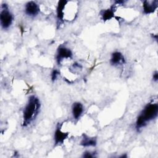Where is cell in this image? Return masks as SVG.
I'll return each mask as SVG.
<instances>
[{"label": "cell", "mask_w": 158, "mask_h": 158, "mask_svg": "<svg viewBox=\"0 0 158 158\" xmlns=\"http://www.w3.org/2000/svg\"><path fill=\"white\" fill-rule=\"evenodd\" d=\"M115 11V5L110 6L109 8L107 9L102 10L100 12L102 19L104 21H107L114 17Z\"/></svg>", "instance_id": "obj_10"}, {"label": "cell", "mask_w": 158, "mask_h": 158, "mask_svg": "<svg viewBox=\"0 0 158 158\" xmlns=\"http://www.w3.org/2000/svg\"><path fill=\"white\" fill-rule=\"evenodd\" d=\"M152 37L153 38H154L156 41H157V35H152Z\"/></svg>", "instance_id": "obj_16"}, {"label": "cell", "mask_w": 158, "mask_h": 158, "mask_svg": "<svg viewBox=\"0 0 158 158\" xmlns=\"http://www.w3.org/2000/svg\"><path fill=\"white\" fill-rule=\"evenodd\" d=\"M14 17L12 14L9 10L7 5L3 4L1 5L0 13V22L1 27L3 29H7L12 23Z\"/></svg>", "instance_id": "obj_3"}, {"label": "cell", "mask_w": 158, "mask_h": 158, "mask_svg": "<svg viewBox=\"0 0 158 158\" xmlns=\"http://www.w3.org/2000/svg\"><path fill=\"white\" fill-rule=\"evenodd\" d=\"M59 74H60V72L57 70H56V69L53 70L52 73H51V80H52V81H54L57 79V77L59 76Z\"/></svg>", "instance_id": "obj_13"}, {"label": "cell", "mask_w": 158, "mask_h": 158, "mask_svg": "<svg viewBox=\"0 0 158 158\" xmlns=\"http://www.w3.org/2000/svg\"><path fill=\"white\" fill-rule=\"evenodd\" d=\"M40 101L35 95L29 97L27 104L23 111V127H27L35 119L38 115L40 109Z\"/></svg>", "instance_id": "obj_1"}, {"label": "cell", "mask_w": 158, "mask_h": 158, "mask_svg": "<svg viewBox=\"0 0 158 158\" xmlns=\"http://www.w3.org/2000/svg\"><path fill=\"white\" fill-rule=\"evenodd\" d=\"M68 3L67 1L65 0H62L59 1L57 4V7L56 9L57 12V22H62L64 17V9L65 7V6Z\"/></svg>", "instance_id": "obj_9"}, {"label": "cell", "mask_w": 158, "mask_h": 158, "mask_svg": "<svg viewBox=\"0 0 158 158\" xmlns=\"http://www.w3.org/2000/svg\"><path fill=\"white\" fill-rule=\"evenodd\" d=\"M127 157V156L126 154H125V155H122V156H121L120 157L122 158V157Z\"/></svg>", "instance_id": "obj_17"}, {"label": "cell", "mask_w": 158, "mask_h": 158, "mask_svg": "<svg viewBox=\"0 0 158 158\" xmlns=\"http://www.w3.org/2000/svg\"><path fill=\"white\" fill-rule=\"evenodd\" d=\"M25 14L30 17H35L40 12V7L35 1H28L25 4Z\"/></svg>", "instance_id": "obj_5"}, {"label": "cell", "mask_w": 158, "mask_h": 158, "mask_svg": "<svg viewBox=\"0 0 158 158\" xmlns=\"http://www.w3.org/2000/svg\"><path fill=\"white\" fill-rule=\"evenodd\" d=\"M95 152H91L89 151H85L83 152V157L85 158H93V157H96V156L94 155Z\"/></svg>", "instance_id": "obj_14"}, {"label": "cell", "mask_w": 158, "mask_h": 158, "mask_svg": "<svg viewBox=\"0 0 158 158\" xmlns=\"http://www.w3.org/2000/svg\"><path fill=\"white\" fill-rule=\"evenodd\" d=\"M72 52L70 49L64 46H60L58 48L56 54V60L59 65L64 59H72Z\"/></svg>", "instance_id": "obj_4"}, {"label": "cell", "mask_w": 158, "mask_h": 158, "mask_svg": "<svg viewBox=\"0 0 158 158\" xmlns=\"http://www.w3.org/2000/svg\"><path fill=\"white\" fill-rule=\"evenodd\" d=\"M68 136H69V133L62 131L61 130V126L59 125V124H58L54 133V136L55 144L57 145V144L64 143L65 139L67 138Z\"/></svg>", "instance_id": "obj_6"}, {"label": "cell", "mask_w": 158, "mask_h": 158, "mask_svg": "<svg viewBox=\"0 0 158 158\" xmlns=\"http://www.w3.org/2000/svg\"><path fill=\"white\" fill-rule=\"evenodd\" d=\"M158 114V104L157 103L148 104L138 116L136 121V128L139 129L144 127L147 123L156 118Z\"/></svg>", "instance_id": "obj_2"}, {"label": "cell", "mask_w": 158, "mask_h": 158, "mask_svg": "<svg viewBox=\"0 0 158 158\" xmlns=\"http://www.w3.org/2000/svg\"><path fill=\"white\" fill-rule=\"evenodd\" d=\"M96 139L94 137H89L87 135L83 134V138L80 142V145L83 147L95 146L96 145Z\"/></svg>", "instance_id": "obj_12"}, {"label": "cell", "mask_w": 158, "mask_h": 158, "mask_svg": "<svg viewBox=\"0 0 158 158\" xmlns=\"http://www.w3.org/2000/svg\"><path fill=\"white\" fill-rule=\"evenodd\" d=\"M125 62L123 55L119 51H115L112 53L110 59V63L112 65H118L124 64Z\"/></svg>", "instance_id": "obj_8"}, {"label": "cell", "mask_w": 158, "mask_h": 158, "mask_svg": "<svg viewBox=\"0 0 158 158\" xmlns=\"http://www.w3.org/2000/svg\"><path fill=\"white\" fill-rule=\"evenodd\" d=\"M158 7V1H144L143 2V12L145 14H150L155 12Z\"/></svg>", "instance_id": "obj_7"}, {"label": "cell", "mask_w": 158, "mask_h": 158, "mask_svg": "<svg viewBox=\"0 0 158 158\" xmlns=\"http://www.w3.org/2000/svg\"><path fill=\"white\" fill-rule=\"evenodd\" d=\"M152 79L154 81L157 82L158 81V72L157 71H155L152 75Z\"/></svg>", "instance_id": "obj_15"}, {"label": "cell", "mask_w": 158, "mask_h": 158, "mask_svg": "<svg viewBox=\"0 0 158 158\" xmlns=\"http://www.w3.org/2000/svg\"><path fill=\"white\" fill-rule=\"evenodd\" d=\"M83 112V106L80 102H75L72 104V112L75 119H78Z\"/></svg>", "instance_id": "obj_11"}]
</instances>
